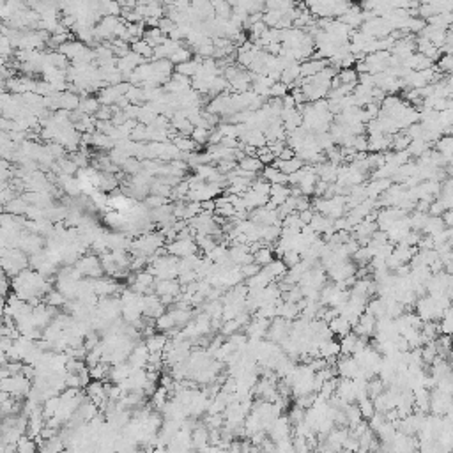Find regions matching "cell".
<instances>
[{
	"instance_id": "obj_23",
	"label": "cell",
	"mask_w": 453,
	"mask_h": 453,
	"mask_svg": "<svg viewBox=\"0 0 453 453\" xmlns=\"http://www.w3.org/2000/svg\"><path fill=\"white\" fill-rule=\"evenodd\" d=\"M282 260L285 262V266L287 267H292L301 260V255L298 253L296 250H287V251H283L282 253Z\"/></svg>"
},
{
	"instance_id": "obj_19",
	"label": "cell",
	"mask_w": 453,
	"mask_h": 453,
	"mask_svg": "<svg viewBox=\"0 0 453 453\" xmlns=\"http://www.w3.org/2000/svg\"><path fill=\"white\" fill-rule=\"evenodd\" d=\"M209 131L207 128H197V126H193V131H191V140L197 144V146H200V144H206V142H209Z\"/></svg>"
},
{
	"instance_id": "obj_25",
	"label": "cell",
	"mask_w": 453,
	"mask_h": 453,
	"mask_svg": "<svg viewBox=\"0 0 453 453\" xmlns=\"http://www.w3.org/2000/svg\"><path fill=\"white\" fill-rule=\"evenodd\" d=\"M239 271H241L243 278H250V276L257 275V273L260 271V266L255 262H248V264H243V266H239Z\"/></svg>"
},
{
	"instance_id": "obj_26",
	"label": "cell",
	"mask_w": 453,
	"mask_h": 453,
	"mask_svg": "<svg viewBox=\"0 0 453 453\" xmlns=\"http://www.w3.org/2000/svg\"><path fill=\"white\" fill-rule=\"evenodd\" d=\"M437 68H439V71H445V73L448 75L453 68L452 53H445L443 57H439V61H437Z\"/></svg>"
},
{
	"instance_id": "obj_2",
	"label": "cell",
	"mask_w": 453,
	"mask_h": 453,
	"mask_svg": "<svg viewBox=\"0 0 453 453\" xmlns=\"http://www.w3.org/2000/svg\"><path fill=\"white\" fill-rule=\"evenodd\" d=\"M165 248H166V253L174 255L177 259L188 257V255H195L198 251V246L195 244V241L191 237H177L170 244H166Z\"/></svg>"
},
{
	"instance_id": "obj_16",
	"label": "cell",
	"mask_w": 453,
	"mask_h": 453,
	"mask_svg": "<svg viewBox=\"0 0 453 453\" xmlns=\"http://www.w3.org/2000/svg\"><path fill=\"white\" fill-rule=\"evenodd\" d=\"M45 303L57 308V306H62V304L68 303V300H66V296L62 294L61 291H52V289H50V291L45 294Z\"/></svg>"
},
{
	"instance_id": "obj_10",
	"label": "cell",
	"mask_w": 453,
	"mask_h": 453,
	"mask_svg": "<svg viewBox=\"0 0 453 453\" xmlns=\"http://www.w3.org/2000/svg\"><path fill=\"white\" fill-rule=\"evenodd\" d=\"M170 315H172V319H174L175 326H184V324H188L191 319H193V313H191L190 308L175 306L174 310H170Z\"/></svg>"
},
{
	"instance_id": "obj_22",
	"label": "cell",
	"mask_w": 453,
	"mask_h": 453,
	"mask_svg": "<svg viewBox=\"0 0 453 453\" xmlns=\"http://www.w3.org/2000/svg\"><path fill=\"white\" fill-rule=\"evenodd\" d=\"M11 292V276H7V273L0 267V296H9Z\"/></svg>"
},
{
	"instance_id": "obj_20",
	"label": "cell",
	"mask_w": 453,
	"mask_h": 453,
	"mask_svg": "<svg viewBox=\"0 0 453 453\" xmlns=\"http://www.w3.org/2000/svg\"><path fill=\"white\" fill-rule=\"evenodd\" d=\"M289 87L285 83H282V81H273L271 87H269V90H267V97H283L285 94H287Z\"/></svg>"
},
{
	"instance_id": "obj_7",
	"label": "cell",
	"mask_w": 453,
	"mask_h": 453,
	"mask_svg": "<svg viewBox=\"0 0 453 453\" xmlns=\"http://www.w3.org/2000/svg\"><path fill=\"white\" fill-rule=\"evenodd\" d=\"M329 331L333 333V335H338V336H344V335H347L349 331H352V326L349 324V320L345 319V317H342V315H336V317H333L331 320H329Z\"/></svg>"
},
{
	"instance_id": "obj_11",
	"label": "cell",
	"mask_w": 453,
	"mask_h": 453,
	"mask_svg": "<svg viewBox=\"0 0 453 453\" xmlns=\"http://www.w3.org/2000/svg\"><path fill=\"white\" fill-rule=\"evenodd\" d=\"M37 448H39V445H37L36 439L30 436H25V434L16 441V450L20 453H34L37 452Z\"/></svg>"
},
{
	"instance_id": "obj_9",
	"label": "cell",
	"mask_w": 453,
	"mask_h": 453,
	"mask_svg": "<svg viewBox=\"0 0 453 453\" xmlns=\"http://www.w3.org/2000/svg\"><path fill=\"white\" fill-rule=\"evenodd\" d=\"M445 226L446 225H445V222H443L441 216H427V222H425L421 230H423L427 235H434V234H437V232H441Z\"/></svg>"
},
{
	"instance_id": "obj_27",
	"label": "cell",
	"mask_w": 453,
	"mask_h": 453,
	"mask_svg": "<svg viewBox=\"0 0 453 453\" xmlns=\"http://www.w3.org/2000/svg\"><path fill=\"white\" fill-rule=\"evenodd\" d=\"M161 204H166V198L159 197V195H151V197L146 198V206L149 207V209H154V207L161 206Z\"/></svg>"
},
{
	"instance_id": "obj_21",
	"label": "cell",
	"mask_w": 453,
	"mask_h": 453,
	"mask_svg": "<svg viewBox=\"0 0 453 453\" xmlns=\"http://www.w3.org/2000/svg\"><path fill=\"white\" fill-rule=\"evenodd\" d=\"M190 55H191L190 50H184V48H181V46H179V48L168 57V61L172 62V64L177 66V64H182V62L190 61Z\"/></svg>"
},
{
	"instance_id": "obj_6",
	"label": "cell",
	"mask_w": 453,
	"mask_h": 453,
	"mask_svg": "<svg viewBox=\"0 0 453 453\" xmlns=\"http://www.w3.org/2000/svg\"><path fill=\"white\" fill-rule=\"evenodd\" d=\"M262 177L266 181H269L271 184H287V174H283L282 170H278L273 165H266L262 168Z\"/></svg>"
},
{
	"instance_id": "obj_4",
	"label": "cell",
	"mask_w": 453,
	"mask_h": 453,
	"mask_svg": "<svg viewBox=\"0 0 453 453\" xmlns=\"http://www.w3.org/2000/svg\"><path fill=\"white\" fill-rule=\"evenodd\" d=\"M326 66H328V61H324V59H311V61H306V62H303V64H300V75H301V78L313 76V75H317L319 71H322Z\"/></svg>"
},
{
	"instance_id": "obj_30",
	"label": "cell",
	"mask_w": 453,
	"mask_h": 453,
	"mask_svg": "<svg viewBox=\"0 0 453 453\" xmlns=\"http://www.w3.org/2000/svg\"><path fill=\"white\" fill-rule=\"evenodd\" d=\"M292 2H296V4H298V2H300V0H292Z\"/></svg>"
},
{
	"instance_id": "obj_3",
	"label": "cell",
	"mask_w": 453,
	"mask_h": 453,
	"mask_svg": "<svg viewBox=\"0 0 453 453\" xmlns=\"http://www.w3.org/2000/svg\"><path fill=\"white\" fill-rule=\"evenodd\" d=\"M128 363L131 365V368H146L147 361H149V349L146 344H137L128 354Z\"/></svg>"
},
{
	"instance_id": "obj_15",
	"label": "cell",
	"mask_w": 453,
	"mask_h": 453,
	"mask_svg": "<svg viewBox=\"0 0 453 453\" xmlns=\"http://www.w3.org/2000/svg\"><path fill=\"white\" fill-rule=\"evenodd\" d=\"M336 80L340 81V85L345 83H358V73L354 68H342L336 73Z\"/></svg>"
},
{
	"instance_id": "obj_24",
	"label": "cell",
	"mask_w": 453,
	"mask_h": 453,
	"mask_svg": "<svg viewBox=\"0 0 453 453\" xmlns=\"http://www.w3.org/2000/svg\"><path fill=\"white\" fill-rule=\"evenodd\" d=\"M304 411L306 409H303L301 405H298L296 404L294 407L291 409V413H289V421H291V425H296V423H300V421H303L304 420Z\"/></svg>"
},
{
	"instance_id": "obj_17",
	"label": "cell",
	"mask_w": 453,
	"mask_h": 453,
	"mask_svg": "<svg viewBox=\"0 0 453 453\" xmlns=\"http://www.w3.org/2000/svg\"><path fill=\"white\" fill-rule=\"evenodd\" d=\"M358 407H360V413H361V416H363V420H368V418L376 413V407H374V402L370 396L360 398V400H358Z\"/></svg>"
},
{
	"instance_id": "obj_13",
	"label": "cell",
	"mask_w": 453,
	"mask_h": 453,
	"mask_svg": "<svg viewBox=\"0 0 453 453\" xmlns=\"http://www.w3.org/2000/svg\"><path fill=\"white\" fill-rule=\"evenodd\" d=\"M207 441H209V430L206 427H198V429L191 430V445L197 446L198 450L206 446Z\"/></svg>"
},
{
	"instance_id": "obj_5",
	"label": "cell",
	"mask_w": 453,
	"mask_h": 453,
	"mask_svg": "<svg viewBox=\"0 0 453 453\" xmlns=\"http://www.w3.org/2000/svg\"><path fill=\"white\" fill-rule=\"evenodd\" d=\"M149 349V352H163L168 344V338H166L165 333H156L154 331L152 335L147 336V340L144 342Z\"/></svg>"
},
{
	"instance_id": "obj_8",
	"label": "cell",
	"mask_w": 453,
	"mask_h": 453,
	"mask_svg": "<svg viewBox=\"0 0 453 453\" xmlns=\"http://www.w3.org/2000/svg\"><path fill=\"white\" fill-rule=\"evenodd\" d=\"M237 166L246 170V172H251V174H257V172H260L264 168V165L260 163V159L257 156H243L237 161Z\"/></svg>"
},
{
	"instance_id": "obj_14",
	"label": "cell",
	"mask_w": 453,
	"mask_h": 453,
	"mask_svg": "<svg viewBox=\"0 0 453 453\" xmlns=\"http://www.w3.org/2000/svg\"><path fill=\"white\" fill-rule=\"evenodd\" d=\"M251 255H253V262L259 264L260 267L266 266V264H269L273 259H275V257H273L271 246H262V248H259L257 251H253Z\"/></svg>"
},
{
	"instance_id": "obj_29",
	"label": "cell",
	"mask_w": 453,
	"mask_h": 453,
	"mask_svg": "<svg viewBox=\"0 0 453 453\" xmlns=\"http://www.w3.org/2000/svg\"><path fill=\"white\" fill-rule=\"evenodd\" d=\"M441 218H443V222H445V225H446V226H452V223H453V213H452V209L443 211Z\"/></svg>"
},
{
	"instance_id": "obj_1",
	"label": "cell",
	"mask_w": 453,
	"mask_h": 453,
	"mask_svg": "<svg viewBox=\"0 0 453 453\" xmlns=\"http://www.w3.org/2000/svg\"><path fill=\"white\" fill-rule=\"evenodd\" d=\"M76 271L81 276H87V278H99L103 275V267H101V260L96 255H85L75 262Z\"/></svg>"
},
{
	"instance_id": "obj_12",
	"label": "cell",
	"mask_w": 453,
	"mask_h": 453,
	"mask_svg": "<svg viewBox=\"0 0 453 453\" xmlns=\"http://www.w3.org/2000/svg\"><path fill=\"white\" fill-rule=\"evenodd\" d=\"M154 326H156V329H159L161 333H170V331H174V328H177L170 313H161L159 317H156V319H154Z\"/></svg>"
},
{
	"instance_id": "obj_18",
	"label": "cell",
	"mask_w": 453,
	"mask_h": 453,
	"mask_svg": "<svg viewBox=\"0 0 453 453\" xmlns=\"http://www.w3.org/2000/svg\"><path fill=\"white\" fill-rule=\"evenodd\" d=\"M99 106H101L99 99H96V97H87V99H80L78 108L83 110L85 115H90V113H96L97 110H99Z\"/></svg>"
},
{
	"instance_id": "obj_28",
	"label": "cell",
	"mask_w": 453,
	"mask_h": 453,
	"mask_svg": "<svg viewBox=\"0 0 453 453\" xmlns=\"http://www.w3.org/2000/svg\"><path fill=\"white\" fill-rule=\"evenodd\" d=\"M296 156V151L292 149V147H283L282 151H280V154H278V159H291V158H294Z\"/></svg>"
}]
</instances>
